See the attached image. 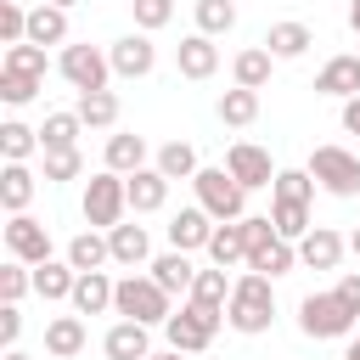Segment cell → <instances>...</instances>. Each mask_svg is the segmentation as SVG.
Returning a JSON list of instances; mask_svg holds the SVG:
<instances>
[{"label":"cell","instance_id":"1","mask_svg":"<svg viewBox=\"0 0 360 360\" xmlns=\"http://www.w3.org/2000/svg\"><path fill=\"white\" fill-rule=\"evenodd\" d=\"M270 321H276V281L259 276V270L236 276L231 281V304H225V326L242 332V338H259V332H270Z\"/></svg>","mask_w":360,"mask_h":360},{"label":"cell","instance_id":"2","mask_svg":"<svg viewBox=\"0 0 360 360\" xmlns=\"http://www.w3.org/2000/svg\"><path fill=\"white\" fill-rule=\"evenodd\" d=\"M112 315H124V321H146V326H163V321L174 315V292H163V287L152 281V270H129V276H118Z\"/></svg>","mask_w":360,"mask_h":360},{"label":"cell","instance_id":"3","mask_svg":"<svg viewBox=\"0 0 360 360\" xmlns=\"http://www.w3.org/2000/svg\"><path fill=\"white\" fill-rule=\"evenodd\" d=\"M219 326H225V309H208V304H191V298L163 321L169 349H180V354H202V349L219 338Z\"/></svg>","mask_w":360,"mask_h":360},{"label":"cell","instance_id":"4","mask_svg":"<svg viewBox=\"0 0 360 360\" xmlns=\"http://www.w3.org/2000/svg\"><path fill=\"white\" fill-rule=\"evenodd\" d=\"M191 191H197V202H202L214 219H242V214H248V186H242L225 163H219V169L202 163V169L191 174Z\"/></svg>","mask_w":360,"mask_h":360},{"label":"cell","instance_id":"5","mask_svg":"<svg viewBox=\"0 0 360 360\" xmlns=\"http://www.w3.org/2000/svg\"><path fill=\"white\" fill-rule=\"evenodd\" d=\"M84 225H96V231H112L118 219H124V208H129V180L118 174V169H101V174H90L84 180Z\"/></svg>","mask_w":360,"mask_h":360},{"label":"cell","instance_id":"6","mask_svg":"<svg viewBox=\"0 0 360 360\" xmlns=\"http://www.w3.org/2000/svg\"><path fill=\"white\" fill-rule=\"evenodd\" d=\"M354 321H360V315H354L338 292H304V298H298V332L315 338V343H321V338H349Z\"/></svg>","mask_w":360,"mask_h":360},{"label":"cell","instance_id":"7","mask_svg":"<svg viewBox=\"0 0 360 360\" xmlns=\"http://www.w3.org/2000/svg\"><path fill=\"white\" fill-rule=\"evenodd\" d=\"M304 169L315 174V186L326 197H360V158L349 146H315Z\"/></svg>","mask_w":360,"mask_h":360},{"label":"cell","instance_id":"8","mask_svg":"<svg viewBox=\"0 0 360 360\" xmlns=\"http://www.w3.org/2000/svg\"><path fill=\"white\" fill-rule=\"evenodd\" d=\"M56 73L73 84V90H107L112 84V56L101 51V45H62V56H56Z\"/></svg>","mask_w":360,"mask_h":360},{"label":"cell","instance_id":"9","mask_svg":"<svg viewBox=\"0 0 360 360\" xmlns=\"http://www.w3.org/2000/svg\"><path fill=\"white\" fill-rule=\"evenodd\" d=\"M6 253L22 259V264H45V259H51V231H45V219L11 214V219H6Z\"/></svg>","mask_w":360,"mask_h":360},{"label":"cell","instance_id":"10","mask_svg":"<svg viewBox=\"0 0 360 360\" xmlns=\"http://www.w3.org/2000/svg\"><path fill=\"white\" fill-rule=\"evenodd\" d=\"M107 56H112V73H118V79H146V73L158 68V45H152V34H146V28H135V34L112 39V45H107Z\"/></svg>","mask_w":360,"mask_h":360},{"label":"cell","instance_id":"11","mask_svg":"<svg viewBox=\"0 0 360 360\" xmlns=\"http://www.w3.org/2000/svg\"><path fill=\"white\" fill-rule=\"evenodd\" d=\"M225 169L248 186V191H259V186H276V163H270V152L264 146H253V141H231V152H225Z\"/></svg>","mask_w":360,"mask_h":360},{"label":"cell","instance_id":"12","mask_svg":"<svg viewBox=\"0 0 360 360\" xmlns=\"http://www.w3.org/2000/svg\"><path fill=\"white\" fill-rule=\"evenodd\" d=\"M343 253H349V236H338L332 225H309L298 236V264L304 270H338Z\"/></svg>","mask_w":360,"mask_h":360},{"label":"cell","instance_id":"13","mask_svg":"<svg viewBox=\"0 0 360 360\" xmlns=\"http://www.w3.org/2000/svg\"><path fill=\"white\" fill-rule=\"evenodd\" d=\"M174 68H180V79H191V84L214 79V73H219V45H214V34H186V39L174 45Z\"/></svg>","mask_w":360,"mask_h":360},{"label":"cell","instance_id":"14","mask_svg":"<svg viewBox=\"0 0 360 360\" xmlns=\"http://www.w3.org/2000/svg\"><path fill=\"white\" fill-rule=\"evenodd\" d=\"M101 354H107V360H146V354H152V326L118 315V321L107 326V338H101Z\"/></svg>","mask_w":360,"mask_h":360},{"label":"cell","instance_id":"15","mask_svg":"<svg viewBox=\"0 0 360 360\" xmlns=\"http://www.w3.org/2000/svg\"><path fill=\"white\" fill-rule=\"evenodd\" d=\"M214 214L197 202V208H180L174 219H169V248H180V253H202L208 248V236H214Z\"/></svg>","mask_w":360,"mask_h":360},{"label":"cell","instance_id":"16","mask_svg":"<svg viewBox=\"0 0 360 360\" xmlns=\"http://www.w3.org/2000/svg\"><path fill=\"white\" fill-rule=\"evenodd\" d=\"M129 180V214H158L163 202H169V174L158 169V163H146V169H135V174H124Z\"/></svg>","mask_w":360,"mask_h":360},{"label":"cell","instance_id":"17","mask_svg":"<svg viewBox=\"0 0 360 360\" xmlns=\"http://www.w3.org/2000/svg\"><path fill=\"white\" fill-rule=\"evenodd\" d=\"M107 248H112V264H124V270H135V264H152V236H146V225H129V219H118V225L107 231Z\"/></svg>","mask_w":360,"mask_h":360},{"label":"cell","instance_id":"18","mask_svg":"<svg viewBox=\"0 0 360 360\" xmlns=\"http://www.w3.org/2000/svg\"><path fill=\"white\" fill-rule=\"evenodd\" d=\"M112 292H118V281H112L107 270H79L68 304H73L79 315H107V309H112Z\"/></svg>","mask_w":360,"mask_h":360},{"label":"cell","instance_id":"19","mask_svg":"<svg viewBox=\"0 0 360 360\" xmlns=\"http://www.w3.org/2000/svg\"><path fill=\"white\" fill-rule=\"evenodd\" d=\"M84 343H90V332H84V315H79V309H73V315H51V321H45V354L73 360V354H84Z\"/></svg>","mask_w":360,"mask_h":360},{"label":"cell","instance_id":"20","mask_svg":"<svg viewBox=\"0 0 360 360\" xmlns=\"http://www.w3.org/2000/svg\"><path fill=\"white\" fill-rule=\"evenodd\" d=\"M315 96H332V101L360 96V56H354V51H349V56H332V62L315 73Z\"/></svg>","mask_w":360,"mask_h":360},{"label":"cell","instance_id":"21","mask_svg":"<svg viewBox=\"0 0 360 360\" xmlns=\"http://www.w3.org/2000/svg\"><path fill=\"white\" fill-rule=\"evenodd\" d=\"M202 253H208V264H219V270H231V264H248V231H242V219H219Z\"/></svg>","mask_w":360,"mask_h":360},{"label":"cell","instance_id":"22","mask_svg":"<svg viewBox=\"0 0 360 360\" xmlns=\"http://www.w3.org/2000/svg\"><path fill=\"white\" fill-rule=\"evenodd\" d=\"M152 281L163 287V292H191V281H197V264H191V253H180V248H169V253H152Z\"/></svg>","mask_w":360,"mask_h":360},{"label":"cell","instance_id":"23","mask_svg":"<svg viewBox=\"0 0 360 360\" xmlns=\"http://www.w3.org/2000/svg\"><path fill=\"white\" fill-rule=\"evenodd\" d=\"M73 281H79V270H73L68 259H45V264H34V292H39L45 304H68V298H73Z\"/></svg>","mask_w":360,"mask_h":360},{"label":"cell","instance_id":"24","mask_svg":"<svg viewBox=\"0 0 360 360\" xmlns=\"http://www.w3.org/2000/svg\"><path fill=\"white\" fill-rule=\"evenodd\" d=\"M270 73H276V56L264 51V39L231 56V79H236V84H248V90H264V84H270Z\"/></svg>","mask_w":360,"mask_h":360},{"label":"cell","instance_id":"25","mask_svg":"<svg viewBox=\"0 0 360 360\" xmlns=\"http://www.w3.org/2000/svg\"><path fill=\"white\" fill-rule=\"evenodd\" d=\"M34 169L28 163H6L0 169V208L6 214H28V202H34Z\"/></svg>","mask_w":360,"mask_h":360},{"label":"cell","instance_id":"26","mask_svg":"<svg viewBox=\"0 0 360 360\" xmlns=\"http://www.w3.org/2000/svg\"><path fill=\"white\" fill-rule=\"evenodd\" d=\"M309 45H315L309 22H270V34H264V51H270L276 62H292V56H304Z\"/></svg>","mask_w":360,"mask_h":360},{"label":"cell","instance_id":"27","mask_svg":"<svg viewBox=\"0 0 360 360\" xmlns=\"http://www.w3.org/2000/svg\"><path fill=\"white\" fill-rule=\"evenodd\" d=\"M107 169H118V174H135V169H146V135H135V129H118V135H107Z\"/></svg>","mask_w":360,"mask_h":360},{"label":"cell","instance_id":"28","mask_svg":"<svg viewBox=\"0 0 360 360\" xmlns=\"http://www.w3.org/2000/svg\"><path fill=\"white\" fill-rule=\"evenodd\" d=\"M292 264H298V242H287V236H270L264 248H253V253H248V270H259V276H270V281H276V276H287Z\"/></svg>","mask_w":360,"mask_h":360},{"label":"cell","instance_id":"29","mask_svg":"<svg viewBox=\"0 0 360 360\" xmlns=\"http://www.w3.org/2000/svg\"><path fill=\"white\" fill-rule=\"evenodd\" d=\"M28 39L34 45H68V6H34L28 11Z\"/></svg>","mask_w":360,"mask_h":360},{"label":"cell","instance_id":"30","mask_svg":"<svg viewBox=\"0 0 360 360\" xmlns=\"http://www.w3.org/2000/svg\"><path fill=\"white\" fill-rule=\"evenodd\" d=\"M73 112L84 118V129H112L118 124V96L112 90H79Z\"/></svg>","mask_w":360,"mask_h":360},{"label":"cell","instance_id":"31","mask_svg":"<svg viewBox=\"0 0 360 360\" xmlns=\"http://www.w3.org/2000/svg\"><path fill=\"white\" fill-rule=\"evenodd\" d=\"M219 124H231V129H248L253 118H259V90H248V84H231L225 96H219Z\"/></svg>","mask_w":360,"mask_h":360},{"label":"cell","instance_id":"32","mask_svg":"<svg viewBox=\"0 0 360 360\" xmlns=\"http://www.w3.org/2000/svg\"><path fill=\"white\" fill-rule=\"evenodd\" d=\"M34 152H45V146H39V129H28L22 118H6V124H0V158H6V163H28Z\"/></svg>","mask_w":360,"mask_h":360},{"label":"cell","instance_id":"33","mask_svg":"<svg viewBox=\"0 0 360 360\" xmlns=\"http://www.w3.org/2000/svg\"><path fill=\"white\" fill-rule=\"evenodd\" d=\"M68 264L73 270H101V264H112V248H107V236L90 225V231H79L73 242H68Z\"/></svg>","mask_w":360,"mask_h":360},{"label":"cell","instance_id":"34","mask_svg":"<svg viewBox=\"0 0 360 360\" xmlns=\"http://www.w3.org/2000/svg\"><path fill=\"white\" fill-rule=\"evenodd\" d=\"M152 163H158V169H163L169 180H191V174L202 169V163H197V146H191V141H163V146L152 152Z\"/></svg>","mask_w":360,"mask_h":360},{"label":"cell","instance_id":"35","mask_svg":"<svg viewBox=\"0 0 360 360\" xmlns=\"http://www.w3.org/2000/svg\"><path fill=\"white\" fill-rule=\"evenodd\" d=\"M186 298H191V304H208V309H225V304H231V276H225L219 264H208V270H197V281H191Z\"/></svg>","mask_w":360,"mask_h":360},{"label":"cell","instance_id":"36","mask_svg":"<svg viewBox=\"0 0 360 360\" xmlns=\"http://www.w3.org/2000/svg\"><path fill=\"white\" fill-rule=\"evenodd\" d=\"M79 129H84L79 112H45V124H39V146H45V152H56V146H79Z\"/></svg>","mask_w":360,"mask_h":360},{"label":"cell","instance_id":"37","mask_svg":"<svg viewBox=\"0 0 360 360\" xmlns=\"http://www.w3.org/2000/svg\"><path fill=\"white\" fill-rule=\"evenodd\" d=\"M191 17H197V34H231L236 28V0H197L191 6Z\"/></svg>","mask_w":360,"mask_h":360},{"label":"cell","instance_id":"38","mask_svg":"<svg viewBox=\"0 0 360 360\" xmlns=\"http://www.w3.org/2000/svg\"><path fill=\"white\" fill-rule=\"evenodd\" d=\"M39 90H45V79L17 73V68H0V101H6V107H28Z\"/></svg>","mask_w":360,"mask_h":360},{"label":"cell","instance_id":"39","mask_svg":"<svg viewBox=\"0 0 360 360\" xmlns=\"http://www.w3.org/2000/svg\"><path fill=\"white\" fill-rule=\"evenodd\" d=\"M270 219H276V231H281L287 242H298V236L309 231V202H287V197H270Z\"/></svg>","mask_w":360,"mask_h":360},{"label":"cell","instance_id":"40","mask_svg":"<svg viewBox=\"0 0 360 360\" xmlns=\"http://www.w3.org/2000/svg\"><path fill=\"white\" fill-rule=\"evenodd\" d=\"M28 292H34V264L6 259V264H0V304H22Z\"/></svg>","mask_w":360,"mask_h":360},{"label":"cell","instance_id":"41","mask_svg":"<svg viewBox=\"0 0 360 360\" xmlns=\"http://www.w3.org/2000/svg\"><path fill=\"white\" fill-rule=\"evenodd\" d=\"M315 174L309 169H281L276 174V186H270V197H287V202H315Z\"/></svg>","mask_w":360,"mask_h":360},{"label":"cell","instance_id":"42","mask_svg":"<svg viewBox=\"0 0 360 360\" xmlns=\"http://www.w3.org/2000/svg\"><path fill=\"white\" fill-rule=\"evenodd\" d=\"M0 68H17V73H34V79H45V45H34V39H22V45H6V56H0Z\"/></svg>","mask_w":360,"mask_h":360},{"label":"cell","instance_id":"43","mask_svg":"<svg viewBox=\"0 0 360 360\" xmlns=\"http://www.w3.org/2000/svg\"><path fill=\"white\" fill-rule=\"evenodd\" d=\"M84 174V158H79V146H56V152H45V180L56 186V180H79Z\"/></svg>","mask_w":360,"mask_h":360},{"label":"cell","instance_id":"44","mask_svg":"<svg viewBox=\"0 0 360 360\" xmlns=\"http://www.w3.org/2000/svg\"><path fill=\"white\" fill-rule=\"evenodd\" d=\"M129 11H135V28H146V34L174 22V0H129Z\"/></svg>","mask_w":360,"mask_h":360},{"label":"cell","instance_id":"45","mask_svg":"<svg viewBox=\"0 0 360 360\" xmlns=\"http://www.w3.org/2000/svg\"><path fill=\"white\" fill-rule=\"evenodd\" d=\"M28 39V11L22 0H0V45H22Z\"/></svg>","mask_w":360,"mask_h":360},{"label":"cell","instance_id":"46","mask_svg":"<svg viewBox=\"0 0 360 360\" xmlns=\"http://www.w3.org/2000/svg\"><path fill=\"white\" fill-rule=\"evenodd\" d=\"M17 338H22V309L0 304V349H17Z\"/></svg>","mask_w":360,"mask_h":360},{"label":"cell","instance_id":"47","mask_svg":"<svg viewBox=\"0 0 360 360\" xmlns=\"http://www.w3.org/2000/svg\"><path fill=\"white\" fill-rule=\"evenodd\" d=\"M332 292H338V298H343V304H349V309H354V315H360V270H343V276H338V287H332Z\"/></svg>","mask_w":360,"mask_h":360},{"label":"cell","instance_id":"48","mask_svg":"<svg viewBox=\"0 0 360 360\" xmlns=\"http://www.w3.org/2000/svg\"><path fill=\"white\" fill-rule=\"evenodd\" d=\"M343 135H360V96L343 101Z\"/></svg>","mask_w":360,"mask_h":360},{"label":"cell","instance_id":"49","mask_svg":"<svg viewBox=\"0 0 360 360\" xmlns=\"http://www.w3.org/2000/svg\"><path fill=\"white\" fill-rule=\"evenodd\" d=\"M146 360H186V354H180V349H152Z\"/></svg>","mask_w":360,"mask_h":360},{"label":"cell","instance_id":"50","mask_svg":"<svg viewBox=\"0 0 360 360\" xmlns=\"http://www.w3.org/2000/svg\"><path fill=\"white\" fill-rule=\"evenodd\" d=\"M349 28L360 34V0H349Z\"/></svg>","mask_w":360,"mask_h":360},{"label":"cell","instance_id":"51","mask_svg":"<svg viewBox=\"0 0 360 360\" xmlns=\"http://www.w3.org/2000/svg\"><path fill=\"white\" fill-rule=\"evenodd\" d=\"M349 253H354V259H360V225H354V231H349Z\"/></svg>","mask_w":360,"mask_h":360},{"label":"cell","instance_id":"52","mask_svg":"<svg viewBox=\"0 0 360 360\" xmlns=\"http://www.w3.org/2000/svg\"><path fill=\"white\" fill-rule=\"evenodd\" d=\"M343 360H360V338H354V343H349V349H343Z\"/></svg>","mask_w":360,"mask_h":360},{"label":"cell","instance_id":"53","mask_svg":"<svg viewBox=\"0 0 360 360\" xmlns=\"http://www.w3.org/2000/svg\"><path fill=\"white\" fill-rule=\"evenodd\" d=\"M6 360H28V354H22V349H6Z\"/></svg>","mask_w":360,"mask_h":360},{"label":"cell","instance_id":"54","mask_svg":"<svg viewBox=\"0 0 360 360\" xmlns=\"http://www.w3.org/2000/svg\"><path fill=\"white\" fill-rule=\"evenodd\" d=\"M51 6H79V0H51Z\"/></svg>","mask_w":360,"mask_h":360},{"label":"cell","instance_id":"55","mask_svg":"<svg viewBox=\"0 0 360 360\" xmlns=\"http://www.w3.org/2000/svg\"><path fill=\"white\" fill-rule=\"evenodd\" d=\"M354 56H360V51H354Z\"/></svg>","mask_w":360,"mask_h":360}]
</instances>
